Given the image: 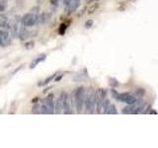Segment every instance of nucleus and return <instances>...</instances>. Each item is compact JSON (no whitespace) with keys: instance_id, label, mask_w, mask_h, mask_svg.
I'll return each instance as SVG.
<instances>
[{"instance_id":"f257e3e1","label":"nucleus","mask_w":158,"mask_h":148,"mask_svg":"<svg viewBox=\"0 0 158 148\" xmlns=\"http://www.w3.org/2000/svg\"><path fill=\"white\" fill-rule=\"evenodd\" d=\"M85 97H86V93L84 87L80 86L79 88H77V90L75 91V95H74V100H75V108L78 113H82L84 102H85Z\"/></svg>"},{"instance_id":"f03ea898","label":"nucleus","mask_w":158,"mask_h":148,"mask_svg":"<svg viewBox=\"0 0 158 148\" xmlns=\"http://www.w3.org/2000/svg\"><path fill=\"white\" fill-rule=\"evenodd\" d=\"M112 95L116 100L126 103L127 105H131V104H135L138 101L133 95H131V94H128V93H118L116 90H114V89L112 90Z\"/></svg>"},{"instance_id":"7ed1b4c3","label":"nucleus","mask_w":158,"mask_h":148,"mask_svg":"<svg viewBox=\"0 0 158 148\" xmlns=\"http://www.w3.org/2000/svg\"><path fill=\"white\" fill-rule=\"evenodd\" d=\"M23 27L22 23V17L21 16H16L14 18L13 22L10 24V32H11V37L13 39H18L19 34L21 31V28Z\"/></svg>"},{"instance_id":"20e7f679","label":"nucleus","mask_w":158,"mask_h":148,"mask_svg":"<svg viewBox=\"0 0 158 148\" xmlns=\"http://www.w3.org/2000/svg\"><path fill=\"white\" fill-rule=\"evenodd\" d=\"M143 107L144 105L137 101L136 103L135 104H131V105H128L127 107H125L123 109V113H125V115H131V113H141L143 112Z\"/></svg>"},{"instance_id":"39448f33","label":"nucleus","mask_w":158,"mask_h":148,"mask_svg":"<svg viewBox=\"0 0 158 148\" xmlns=\"http://www.w3.org/2000/svg\"><path fill=\"white\" fill-rule=\"evenodd\" d=\"M85 108L86 111L89 112L90 113H93L95 112V108H96V98H95V92H90L86 95L85 97Z\"/></svg>"},{"instance_id":"423d86ee","label":"nucleus","mask_w":158,"mask_h":148,"mask_svg":"<svg viewBox=\"0 0 158 148\" xmlns=\"http://www.w3.org/2000/svg\"><path fill=\"white\" fill-rule=\"evenodd\" d=\"M38 15L39 14L33 13V12L25 14L24 16L22 17L23 25H24V26H26V27H32V26H34V25H36Z\"/></svg>"},{"instance_id":"0eeeda50","label":"nucleus","mask_w":158,"mask_h":148,"mask_svg":"<svg viewBox=\"0 0 158 148\" xmlns=\"http://www.w3.org/2000/svg\"><path fill=\"white\" fill-rule=\"evenodd\" d=\"M10 43H11V38H10L8 32L6 30L5 31L0 30V47H8Z\"/></svg>"},{"instance_id":"6e6552de","label":"nucleus","mask_w":158,"mask_h":148,"mask_svg":"<svg viewBox=\"0 0 158 148\" xmlns=\"http://www.w3.org/2000/svg\"><path fill=\"white\" fill-rule=\"evenodd\" d=\"M67 93L62 92L60 95H59V98L56 100V105H54V113H60L63 111V101H64V97H65Z\"/></svg>"},{"instance_id":"1a4fd4ad","label":"nucleus","mask_w":158,"mask_h":148,"mask_svg":"<svg viewBox=\"0 0 158 148\" xmlns=\"http://www.w3.org/2000/svg\"><path fill=\"white\" fill-rule=\"evenodd\" d=\"M73 107L72 103H71V98L69 97L68 94H66L65 97H64V101H63V112L64 113H72L71 108Z\"/></svg>"},{"instance_id":"9d476101","label":"nucleus","mask_w":158,"mask_h":148,"mask_svg":"<svg viewBox=\"0 0 158 148\" xmlns=\"http://www.w3.org/2000/svg\"><path fill=\"white\" fill-rule=\"evenodd\" d=\"M44 105L47 106L48 113H54V101H53V94H49L46 98Z\"/></svg>"},{"instance_id":"9b49d317","label":"nucleus","mask_w":158,"mask_h":148,"mask_svg":"<svg viewBox=\"0 0 158 148\" xmlns=\"http://www.w3.org/2000/svg\"><path fill=\"white\" fill-rule=\"evenodd\" d=\"M10 24H11V22L9 21L7 16H5V15H0V27L5 29L7 31V30L10 29Z\"/></svg>"},{"instance_id":"f8f14e48","label":"nucleus","mask_w":158,"mask_h":148,"mask_svg":"<svg viewBox=\"0 0 158 148\" xmlns=\"http://www.w3.org/2000/svg\"><path fill=\"white\" fill-rule=\"evenodd\" d=\"M31 32L29 31V30L27 29L26 26H24L21 28V31H20V34H19V39H21V41H25V39H27L30 36H31Z\"/></svg>"},{"instance_id":"ddd939ff","label":"nucleus","mask_w":158,"mask_h":148,"mask_svg":"<svg viewBox=\"0 0 158 148\" xmlns=\"http://www.w3.org/2000/svg\"><path fill=\"white\" fill-rule=\"evenodd\" d=\"M46 58H47V56H46V54H43V56H39V57H37V58H35L34 60L31 62V64H30V69H34L40 62H42V61H44V60H46Z\"/></svg>"},{"instance_id":"4468645a","label":"nucleus","mask_w":158,"mask_h":148,"mask_svg":"<svg viewBox=\"0 0 158 148\" xmlns=\"http://www.w3.org/2000/svg\"><path fill=\"white\" fill-rule=\"evenodd\" d=\"M59 72H56V73H53L52 75H51V76H48L47 79H44V80L43 81V82H40L39 83V86H44V85H48V84L51 82V81H52L54 78H56V76L57 75Z\"/></svg>"},{"instance_id":"2eb2a0df","label":"nucleus","mask_w":158,"mask_h":148,"mask_svg":"<svg viewBox=\"0 0 158 148\" xmlns=\"http://www.w3.org/2000/svg\"><path fill=\"white\" fill-rule=\"evenodd\" d=\"M105 113H112V115H117L118 112H117V109L115 107V105H113V104L110 103V105H109L108 109H107V111Z\"/></svg>"},{"instance_id":"dca6fc26","label":"nucleus","mask_w":158,"mask_h":148,"mask_svg":"<svg viewBox=\"0 0 158 148\" xmlns=\"http://www.w3.org/2000/svg\"><path fill=\"white\" fill-rule=\"evenodd\" d=\"M41 109H42V106L39 105V104H35L32 108V113L34 115H37V113H41Z\"/></svg>"},{"instance_id":"f3484780","label":"nucleus","mask_w":158,"mask_h":148,"mask_svg":"<svg viewBox=\"0 0 158 148\" xmlns=\"http://www.w3.org/2000/svg\"><path fill=\"white\" fill-rule=\"evenodd\" d=\"M67 29V26L65 24H61L60 26H59V29H58V33L59 35H61V36H63L64 34H65V31Z\"/></svg>"},{"instance_id":"a211bd4d","label":"nucleus","mask_w":158,"mask_h":148,"mask_svg":"<svg viewBox=\"0 0 158 148\" xmlns=\"http://www.w3.org/2000/svg\"><path fill=\"white\" fill-rule=\"evenodd\" d=\"M34 47H35V42H33V41L27 42L26 43H25V48L28 49V51H31V49H33Z\"/></svg>"},{"instance_id":"6ab92c4d","label":"nucleus","mask_w":158,"mask_h":148,"mask_svg":"<svg viewBox=\"0 0 158 148\" xmlns=\"http://www.w3.org/2000/svg\"><path fill=\"white\" fill-rule=\"evenodd\" d=\"M7 1L6 0H0V11H4L7 8Z\"/></svg>"},{"instance_id":"aec40b11","label":"nucleus","mask_w":158,"mask_h":148,"mask_svg":"<svg viewBox=\"0 0 158 148\" xmlns=\"http://www.w3.org/2000/svg\"><path fill=\"white\" fill-rule=\"evenodd\" d=\"M93 24H94L93 20H87V21L85 22V25H84V26H85L86 29H90L93 26Z\"/></svg>"},{"instance_id":"412c9836","label":"nucleus","mask_w":158,"mask_h":148,"mask_svg":"<svg viewBox=\"0 0 158 148\" xmlns=\"http://www.w3.org/2000/svg\"><path fill=\"white\" fill-rule=\"evenodd\" d=\"M63 1V4H64V6H65L66 9L69 8V6L71 5V3L73 2V0H62Z\"/></svg>"},{"instance_id":"4be33fe9","label":"nucleus","mask_w":158,"mask_h":148,"mask_svg":"<svg viewBox=\"0 0 158 148\" xmlns=\"http://www.w3.org/2000/svg\"><path fill=\"white\" fill-rule=\"evenodd\" d=\"M41 113H46V115H48V108H47V106L44 105L42 106V109H41Z\"/></svg>"},{"instance_id":"5701e85b","label":"nucleus","mask_w":158,"mask_h":148,"mask_svg":"<svg viewBox=\"0 0 158 148\" xmlns=\"http://www.w3.org/2000/svg\"><path fill=\"white\" fill-rule=\"evenodd\" d=\"M16 4L19 8H21L24 6V0H16Z\"/></svg>"},{"instance_id":"b1692460","label":"nucleus","mask_w":158,"mask_h":148,"mask_svg":"<svg viewBox=\"0 0 158 148\" xmlns=\"http://www.w3.org/2000/svg\"><path fill=\"white\" fill-rule=\"evenodd\" d=\"M97 8H98V4H95V5H93V6H92V7L90 8V10H89V12H88V13H89V14L93 13V12L95 11V10L97 9Z\"/></svg>"},{"instance_id":"393cba45","label":"nucleus","mask_w":158,"mask_h":148,"mask_svg":"<svg viewBox=\"0 0 158 148\" xmlns=\"http://www.w3.org/2000/svg\"><path fill=\"white\" fill-rule=\"evenodd\" d=\"M56 76H57V77L54 78V81H56V82H58L59 80H61V79H62V77H63V74H60V75H58V74H57Z\"/></svg>"},{"instance_id":"a878e982","label":"nucleus","mask_w":158,"mask_h":148,"mask_svg":"<svg viewBox=\"0 0 158 148\" xmlns=\"http://www.w3.org/2000/svg\"><path fill=\"white\" fill-rule=\"evenodd\" d=\"M58 2H59V0H51V3L52 5H56V6L58 4Z\"/></svg>"},{"instance_id":"bb28decb","label":"nucleus","mask_w":158,"mask_h":148,"mask_svg":"<svg viewBox=\"0 0 158 148\" xmlns=\"http://www.w3.org/2000/svg\"><path fill=\"white\" fill-rule=\"evenodd\" d=\"M38 1H39V3H42V2L44 1V0H38Z\"/></svg>"}]
</instances>
